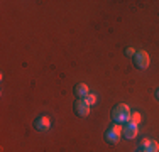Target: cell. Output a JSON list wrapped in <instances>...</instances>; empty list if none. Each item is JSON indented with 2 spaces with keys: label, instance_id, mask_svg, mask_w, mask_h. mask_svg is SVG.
Wrapping results in <instances>:
<instances>
[{
  "label": "cell",
  "instance_id": "6da1fadb",
  "mask_svg": "<svg viewBox=\"0 0 159 152\" xmlns=\"http://www.w3.org/2000/svg\"><path fill=\"white\" fill-rule=\"evenodd\" d=\"M130 108L125 105V103H119V105H115L112 108V120H113V123H120V125H124V123H127V122H130Z\"/></svg>",
  "mask_w": 159,
  "mask_h": 152
},
{
  "label": "cell",
  "instance_id": "7a4b0ae2",
  "mask_svg": "<svg viewBox=\"0 0 159 152\" xmlns=\"http://www.w3.org/2000/svg\"><path fill=\"white\" fill-rule=\"evenodd\" d=\"M122 130H124V125L120 123H113L110 127L105 130V142L108 144H117L120 140V137H122Z\"/></svg>",
  "mask_w": 159,
  "mask_h": 152
},
{
  "label": "cell",
  "instance_id": "3957f363",
  "mask_svg": "<svg viewBox=\"0 0 159 152\" xmlns=\"http://www.w3.org/2000/svg\"><path fill=\"white\" fill-rule=\"evenodd\" d=\"M132 61H134V64H135L137 69H147V68H149V63H151L149 54H147L146 51H137L135 56L132 58Z\"/></svg>",
  "mask_w": 159,
  "mask_h": 152
},
{
  "label": "cell",
  "instance_id": "277c9868",
  "mask_svg": "<svg viewBox=\"0 0 159 152\" xmlns=\"http://www.w3.org/2000/svg\"><path fill=\"white\" fill-rule=\"evenodd\" d=\"M75 113H76L78 117H88L90 113V105L86 103L85 98H76V101H75Z\"/></svg>",
  "mask_w": 159,
  "mask_h": 152
},
{
  "label": "cell",
  "instance_id": "5b68a950",
  "mask_svg": "<svg viewBox=\"0 0 159 152\" xmlns=\"http://www.w3.org/2000/svg\"><path fill=\"white\" fill-rule=\"evenodd\" d=\"M139 134V127L135 123H132V122H127V123H124V130H122V137L124 139H135Z\"/></svg>",
  "mask_w": 159,
  "mask_h": 152
},
{
  "label": "cell",
  "instance_id": "8992f818",
  "mask_svg": "<svg viewBox=\"0 0 159 152\" xmlns=\"http://www.w3.org/2000/svg\"><path fill=\"white\" fill-rule=\"evenodd\" d=\"M34 128L39 130V132H48L49 128H51V120H49L46 115L37 117V118L34 120Z\"/></svg>",
  "mask_w": 159,
  "mask_h": 152
},
{
  "label": "cell",
  "instance_id": "52a82bcc",
  "mask_svg": "<svg viewBox=\"0 0 159 152\" xmlns=\"http://www.w3.org/2000/svg\"><path fill=\"white\" fill-rule=\"evenodd\" d=\"M75 95H76V98H85L86 95L90 93V90H88V86L85 85V83H78V85H75Z\"/></svg>",
  "mask_w": 159,
  "mask_h": 152
},
{
  "label": "cell",
  "instance_id": "ba28073f",
  "mask_svg": "<svg viewBox=\"0 0 159 152\" xmlns=\"http://www.w3.org/2000/svg\"><path fill=\"white\" fill-rule=\"evenodd\" d=\"M85 100H86V103H88L90 106H93V105H95L97 101H98V98H97L95 93H88V95L85 96Z\"/></svg>",
  "mask_w": 159,
  "mask_h": 152
},
{
  "label": "cell",
  "instance_id": "9c48e42d",
  "mask_svg": "<svg viewBox=\"0 0 159 152\" xmlns=\"http://www.w3.org/2000/svg\"><path fill=\"white\" fill-rule=\"evenodd\" d=\"M146 152H159V144L156 140H151L149 145L146 147Z\"/></svg>",
  "mask_w": 159,
  "mask_h": 152
},
{
  "label": "cell",
  "instance_id": "30bf717a",
  "mask_svg": "<svg viewBox=\"0 0 159 152\" xmlns=\"http://www.w3.org/2000/svg\"><path fill=\"white\" fill-rule=\"evenodd\" d=\"M130 122H132V123H135V125H139V122H141V115H139L137 112H132L130 113Z\"/></svg>",
  "mask_w": 159,
  "mask_h": 152
},
{
  "label": "cell",
  "instance_id": "8fae6325",
  "mask_svg": "<svg viewBox=\"0 0 159 152\" xmlns=\"http://www.w3.org/2000/svg\"><path fill=\"white\" fill-rule=\"evenodd\" d=\"M149 142H151V139H142L141 142H139V150H144V152H146V147L149 145Z\"/></svg>",
  "mask_w": 159,
  "mask_h": 152
},
{
  "label": "cell",
  "instance_id": "7c38bea8",
  "mask_svg": "<svg viewBox=\"0 0 159 152\" xmlns=\"http://www.w3.org/2000/svg\"><path fill=\"white\" fill-rule=\"evenodd\" d=\"M135 52H137V51H135L134 47H125V54H127V56H130V58H134Z\"/></svg>",
  "mask_w": 159,
  "mask_h": 152
},
{
  "label": "cell",
  "instance_id": "4fadbf2b",
  "mask_svg": "<svg viewBox=\"0 0 159 152\" xmlns=\"http://www.w3.org/2000/svg\"><path fill=\"white\" fill-rule=\"evenodd\" d=\"M156 96H157V98H159V88H157V90H156Z\"/></svg>",
  "mask_w": 159,
  "mask_h": 152
},
{
  "label": "cell",
  "instance_id": "5bb4252c",
  "mask_svg": "<svg viewBox=\"0 0 159 152\" xmlns=\"http://www.w3.org/2000/svg\"><path fill=\"white\" fill-rule=\"evenodd\" d=\"M137 152H144V150H137Z\"/></svg>",
  "mask_w": 159,
  "mask_h": 152
}]
</instances>
